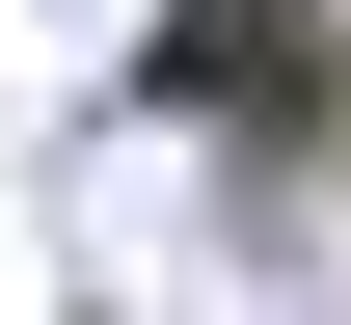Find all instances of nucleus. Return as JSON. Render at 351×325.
<instances>
[{"label":"nucleus","mask_w":351,"mask_h":325,"mask_svg":"<svg viewBox=\"0 0 351 325\" xmlns=\"http://www.w3.org/2000/svg\"><path fill=\"white\" fill-rule=\"evenodd\" d=\"M162 82L189 109H217V136H351V54H324V0H189V27H162Z\"/></svg>","instance_id":"f257e3e1"}]
</instances>
